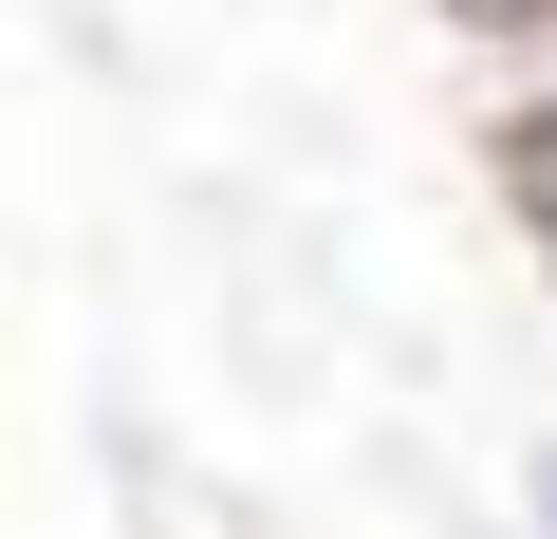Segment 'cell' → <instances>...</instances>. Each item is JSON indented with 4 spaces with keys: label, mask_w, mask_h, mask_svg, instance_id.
<instances>
[{
    "label": "cell",
    "mask_w": 557,
    "mask_h": 539,
    "mask_svg": "<svg viewBox=\"0 0 557 539\" xmlns=\"http://www.w3.org/2000/svg\"><path fill=\"white\" fill-rule=\"evenodd\" d=\"M502 520H539V539H557V428L520 446V483H502Z\"/></svg>",
    "instance_id": "cell-2"
},
{
    "label": "cell",
    "mask_w": 557,
    "mask_h": 539,
    "mask_svg": "<svg viewBox=\"0 0 557 539\" xmlns=\"http://www.w3.org/2000/svg\"><path fill=\"white\" fill-rule=\"evenodd\" d=\"M520 223H539V260H557V20L520 38Z\"/></svg>",
    "instance_id": "cell-1"
},
{
    "label": "cell",
    "mask_w": 557,
    "mask_h": 539,
    "mask_svg": "<svg viewBox=\"0 0 557 539\" xmlns=\"http://www.w3.org/2000/svg\"><path fill=\"white\" fill-rule=\"evenodd\" d=\"M483 20H502V38H539V20H557V0H483Z\"/></svg>",
    "instance_id": "cell-3"
}]
</instances>
